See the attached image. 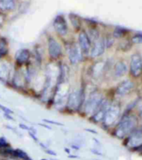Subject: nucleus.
<instances>
[{"label":"nucleus","mask_w":142,"mask_h":160,"mask_svg":"<svg viewBox=\"0 0 142 160\" xmlns=\"http://www.w3.org/2000/svg\"><path fill=\"white\" fill-rule=\"evenodd\" d=\"M3 116H4V117H5L6 118H8V119H10L11 121L14 120V119H13V117H12V116H11L10 114H7V113H3Z\"/></svg>","instance_id":"obj_34"},{"label":"nucleus","mask_w":142,"mask_h":160,"mask_svg":"<svg viewBox=\"0 0 142 160\" xmlns=\"http://www.w3.org/2000/svg\"><path fill=\"white\" fill-rule=\"evenodd\" d=\"M45 152L47 153H48V154L50 155H53V156H57V153H56L54 151H53V150H50V149H45Z\"/></svg>","instance_id":"obj_32"},{"label":"nucleus","mask_w":142,"mask_h":160,"mask_svg":"<svg viewBox=\"0 0 142 160\" xmlns=\"http://www.w3.org/2000/svg\"><path fill=\"white\" fill-rule=\"evenodd\" d=\"M131 42L133 43H136V44L142 43V34H136L134 37L131 39Z\"/></svg>","instance_id":"obj_25"},{"label":"nucleus","mask_w":142,"mask_h":160,"mask_svg":"<svg viewBox=\"0 0 142 160\" xmlns=\"http://www.w3.org/2000/svg\"><path fill=\"white\" fill-rule=\"evenodd\" d=\"M138 120L133 114L126 113L119 121L115 130V135L118 139H124L137 129Z\"/></svg>","instance_id":"obj_1"},{"label":"nucleus","mask_w":142,"mask_h":160,"mask_svg":"<svg viewBox=\"0 0 142 160\" xmlns=\"http://www.w3.org/2000/svg\"><path fill=\"white\" fill-rule=\"evenodd\" d=\"M4 20H5L4 15H3L2 13H0V28L3 26V23H4Z\"/></svg>","instance_id":"obj_30"},{"label":"nucleus","mask_w":142,"mask_h":160,"mask_svg":"<svg viewBox=\"0 0 142 160\" xmlns=\"http://www.w3.org/2000/svg\"><path fill=\"white\" fill-rule=\"evenodd\" d=\"M70 18H71V24H72L74 28L76 29H80V27H81V22H80V20L78 19V18H77V16L71 15L70 16Z\"/></svg>","instance_id":"obj_24"},{"label":"nucleus","mask_w":142,"mask_h":160,"mask_svg":"<svg viewBox=\"0 0 142 160\" xmlns=\"http://www.w3.org/2000/svg\"><path fill=\"white\" fill-rule=\"evenodd\" d=\"M14 58L17 67L22 68L23 66L27 65L28 63H30L31 52L28 48H21L16 52Z\"/></svg>","instance_id":"obj_12"},{"label":"nucleus","mask_w":142,"mask_h":160,"mask_svg":"<svg viewBox=\"0 0 142 160\" xmlns=\"http://www.w3.org/2000/svg\"><path fill=\"white\" fill-rule=\"evenodd\" d=\"M39 125H40V126H42L43 128H45V129H49V130H51V129H52V128H51L49 125H47V123H39Z\"/></svg>","instance_id":"obj_33"},{"label":"nucleus","mask_w":142,"mask_h":160,"mask_svg":"<svg viewBox=\"0 0 142 160\" xmlns=\"http://www.w3.org/2000/svg\"><path fill=\"white\" fill-rule=\"evenodd\" d=\"M120 115H121V105L117 102L110 103L103 119V125L106 128L113 126L118 121Z\"/></svg>","instance_id":"obj_4"},{"label":"nucleus","mask_w":142,"mask_h":160,"mask_svg":"<svg viewBox=\"0 0 142 160\" xmlns=\"http://www.w3.org/2000/svg\"><path fill=\"white\" fill-rule=\"evenodd\" d=\"M41 160H48V159H46V158H42Z\"/></svg>","instance_id":"obj_37"},{"label":"nucleus","mask_w":142,"mask_h":160,"mask_svg":"<svg viewBox=\"0 0 142 160\" xmlns=\"http://www.w3.org/2000/svg\"><path fill=\"white\" fill-rule=\"evenodd\" d=\"M140 115L142 116V108H140Z\"/></svg>","instance_id":"obj_36"},{"label":"nucleus","mask_w":142,"mask_h":160,"mask_svg":"<svg viewBox=\"0 0 142 160\" xmlns=\"http://www.w3.org/2000/svg\"><path fill=\"white\" fill-rule=\"evenodd\" d=\"M93 44L92 45L91 48V51H90V54L91 58H96L100 57L104 53L105 50V39L104 38L100 37L97 40H95L94 42H92Z\"/></svg>","instance_id":"obj_11"},{"label":"nucleus","mask_w":142,"mask_h":160,"mask_svg":"<svg viewBox=\"0 0 142 160\" xmlns=\"http://www.w3.org/2000/svg\"><path fill=\"white\" fill-rule=\"evenodd\" d=\"M127 147L131 149H138L142 146V128L135 129L128 135L126 140Z\"/></svg>","instance_id":"obj_7"},{"label":"nucleus","mask_w":142,"mask_h":160,"mask_svg":"<svg viewBox=\"0 0 142 160\" xmlns=\"http://www.w3.org/2000/svg\"><path fill=\"white\" fill-rule=\"evenodd\" d=\"M67 54H68L69 61L72 65H76L80 63L83 57L78 44L75 43H72L67 47Z\"/></svg>","instance_id":"obj_8"},{"label":"nucleus","mask_w":142,"mask_h":160,"mask_svg":"<svg viewBox=\"0 0 142 160\" xmlns=\"http://www.w3.org/2000/svg\"><path fill=\"white\" fill-rule=\"evenodd\" d=\"M53 27L55 29L56 32L58 33L59 36H66L68 32V27L67 24L64 17L62 15L58 16L53 22Z\"/></svg>","instance_id":"obj_15"},{"label":"nucleus","mask_w":142,"mask_h":160,"mask_svg":"<svg viewBox=\"0 0 142 160\" xmlns=\"http://www.w3.org/2000/svg\"><path fill=\"white\" fill-rule=\"evenodd\" d=\"M28 134H29V136L31 137L32 139H33L35 142H37V143H38V139H37V137L36 136V134H32V133H31V132H28Z\"/></svg>","instance_id":"obj_31"},{"label":"nucleus","mask_w":142,"mask_h":160,"mask_svg":"<svg viewBox=\"0 0 142 160\" xmlns=\"http://www.w3.org/2000/svg\"><path fill=\"white\" fill-rule=\"evenodd\" d=\"M0 109L3 111L4 113H7V114H10V115H13V110H11L10 108H8V107H5L3 106V104H0Z\"/></svg>","instance_id":"obj_28"},{"label":"nucleus","mask_w":142,"mask_h":160,"mask_svg":"<svg viewBox=\"0 0 142 160\" xmlns=\"http://www.w3.org/2000/svg\"><path fill=\"white\" fill-rule=\"evenodd\" d=\"M126 34V29L121 28H116L113 32V37L115 39H121Z\"/></svg>","instance_id":"obj_23"},{"label":"nucleus","mask_w":142,"mask_h":160,"mask_svg":"<svg viewBox=\"0 0 142 160\" xmlns=\"http://www.w3.org/2000/svg\"><path fill=\"white\" fill-rule=\"evenodd\" d=\"M105 68V63L102 61H99L97 63H95V65L92 68V76L97 79L103 74V70Z\"/></svg>","instance_id":"obj_18"},{"label":"nucleus","mask_w":142,"mask_h":160,"mask_svg":"<svg viewBox=\"0 0 142 160\" xmlns=\"http://www.w3.org/2000/svg\"><path fill=\"white\" fill-rule=\"evenodd\" d=\"M50 160H57V159H50Z\"/></svg>","instance_id":"obj_39"},{"label":"nucleus","mask_w":142,"mask_h":160,"mask_svg":"<svg viewBox=\"0 0 142 160\" xmlns=\"http://www.w3.org/2000/svg\"><path fill=\"white\" fill-rule=\"evenodd\" d=\"M8 54V43L4 38L0 37V59H3Z\"/></svg>","instance_id":"obj_20"},{"label":"nucleus","mask_w":142,"mask_h":160,"mask_svg":"<svg viewBox=\"0 0 142 160\" xmlns=\"http://www.w3.org/2000/svg\"><path fill=\"white\" fill-rule=\"evenodd\" d=\"M34 58H35V62L37 64V67L41 68L42 62V58H43V53L42 52V47L39 45H36L34 47Z\"/></svg>","instance_id":"obj_21"},{"label":"nucleus","mask_w":142,"mask_h":160,"mask_svg":"<svg viewBox=\"0 0 142 160\" xmlns=\"http://www.w3.org/2000/svg\"><path fill=\"white\" fill-rule=\"evenodd\" d=\"M64 150H65L66 152L68 153H70V151H69V149H64Z\"/></svg>","instance_id":"obj_35"},{"label":"nucleus","mask_w":142,"mask_h":160,"mask_svg":"<svg viewBox=\"0 0 142 160\" xmlns=\"http://www.w3.org/2000/svg\"><path fill=\"white\" fill-rule=\"evenodd\" d=\"M104 99V97L101 93L98 92V91H94L90 94L83 105V111L86 115L92 117L97 111L99 106Z\"/></svg>","instance_id":"obj_3"},{"label":"nucleus","mask_w":142,"mask_h":160,"mask_svg":"<svg viewBox=\"0 0 142 160\" xmlns=\"http://www.w3.org/2000/svg\"><path fill=\"white\" fill-rule=\"evenodd\" d=\"M10 144H8L7 139L3 137H0V149H5V148H9Z\"/></svg>","instance_id":"obj_26"},{"label":"nucleus","mask_w":142,"mask_h":160,"mask_svg":"<svg viewBox=\"0 0 142 160\" xmlns=\"http://www.w3.org/2000/svg\"><path fill=\"white\" fill-rule=\"evenodd\" d=\"M15 7L14 0H0V9L2 11H12L15 8Z\"/></svg>","instance_id":"obj_19"},{"label":"nucleus","mask_w":142,"mask_h":160,"mask_svg":"<svg viewBox=\"0 0 142 160\" xmlns=\"http://www.w3.org/2000/svg\"><path fill=\"white\" fill-rule=\"evenodd\" d=\"M47 53L52 61L58 60L62 55V45L53 37H49L47 39Z\"/></svg>","instance_id":"obj_5"},{"label":"nucleus","mask_w":142,"mask_h":160,"mask_svg":"<svg viewBox=\"0 0 142 160\" xmlns=\"http://www.w3.org/2000/svg\"><path fill=\"white\" fill-rule=\"evenodd\" d=\"M15 156L17 158H20L22 160H32V158L28 156L26 152L22 149H15Z\"/></svg>","instance_id":"obj_22"},{"label":"nucleus","mask_w":142,"mask_h":160,"mask_svg":"<svg viewBox=\"0 0 142 160\" xmlns=\"http://www.w3.org/2000/svg\"><path fill=\"white\" fill-rule=\"evenodd\" d=\"M85 93L84 87L80 88V89L71 90L67 98V108L71 111H76L82 108L86 101Z\"/></svg>","instance_id":"obj_2"},{"label":"nucleus","mask_w":142,"mask_h":160,"mask_svg":"<svg viewBox=\"0 0 142 160\" xmlns=\"http://www.w3.org/2000/svg\"><path fill=\"white\" fill-rule=\"evenodd\" d=\"M128 72V66L124 60H119L114 65L113 74L116 78H121Z\"/></svg>","instance_id":"obj_17"},{"label":"nucleus","mask_w":142,"mask_h":160,"mask_svg":"<svg viewBox=\"0 0 142 160\" xmlns=\"http://www.w3.org/2000/svg\"><path fill=\"white\" fill-rule=\"evenodd\" d=\"M110 101L106 98H104L102 100V102L99 106V108L97 109V111L95 112V113L91 117L92 120L94 123H100V122H103L104 117L105 115L106 110H107L108 107L110 106Z\"/></svg>","instance_id":"obj_13"},{"label":"nucleus","mask_w":142,"mask_h":160,"mask_svg":"<svg viewBox=\"0 0 142 160\" xmlns=\"http://www.w3.org/2000/svg\"><path fill=\"white\" fill-rule=\"evenodd\" d=\"M42 122L45 123H48V124H53V125H57V126H63V123L57 122V121H53L50 119H42Z\"/></svg>","instance_id":"obj_27"},{"label":"nucleus","mask_w":142,"mask_h":160,"mask_svg":"<svg viewBox=\"0 0 142 160\" xmlns=\"http://www.w3.org/2000/svg\"><path fill=\"white\" fill-rule=\"evenodd\" d=\"M78 46L82 51L83 56L89 55L91 48H92V41L90 39L88 34L85 31H82L78 35Z\"/></svg>","instance_id":"obj_10"},{"label":"nucleus","mask_w":142,"mask_h":160,"mask_svg":"<svg viewBox=\"0 0 142 160\" xmlns=\"http://www.w3.org/2000/svg\"><path fill=\"white\" fill-rule=\"evenodd\" d=\"M134 83L130 79H126L125 81H122L116 88V95H118L120 97H125L131 93L132 90L134 89Z\"/></svg>","instance_id":"obj_14"},{"label":"nucleus","mask_w":142,"mask_h":160,"mask_svg":"<svg viewBox=\"0 0 142 160\" xmlns=\"http://www.w3.org/2000/svg\"><path fill=\"white\" fill-rule=\"evenodd\" d=\"M37 71L35 67L32 65L31 62L25 65V71L24 72V78L25 84H30L35 79Z\"/></svg>","instance_id":"obj_16"},{"label":"nucleus","mask_w":142,"mask_h":160,"mask_svg":"<svg viewBox=\"0 0 142 160\" xmlns=\"http://www.w3.org/2000/svg\"><path fill=\"white\" fill-rule=\"evenodd\" d=\"M2 160H14V159H2Z\"/></svg>","instance_id":"obj_38"},{"label":"nucleus","mask_w":142,"mask_h":160,"mask_svg":"<svg viewBox=\"0 0 142 160\" xmlns=\"http://www.w3.org/2000/svg\"><path fill=\"white\" fill-rule=\"evenodd\" d=\"M19 128L24 130H27V131H29L30 130V127L24 124V123H19Z\"/></svg>","instance_id":"obj_29"},{"label":"nucleus","mask_w":142,"mask_h":160,"mask_svg":"<svg viewBox=\"0 0 142 160\" xmlns=\"http://www.w3.org/2000/svg\"><path fill=\"white\" fill-rule=\"evenodd\" d=\"M130 74L133 78H139L142 74V58L139 53H134L131 57Z\"/></svg>","instance_id":"obj_6"},{"label":"nucleus","mask_w":142,"mask_h":160,"mask_svg":"<svg viewBox=\"0 0 142 160\" xmlns=\"http://www.w3.org/2000/svg\"><path fill=\"white\" fill-rule=\"evenodd\" d=\"M13 65L8 61L0 59V81L7 83L10 80L12 74H13Z\"/></svg>","instance_id":"obj_9"}]
</instances>
